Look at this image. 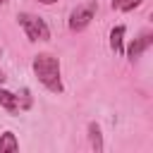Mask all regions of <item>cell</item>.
Listing matches in <instances>:
<instances>
[{"instance_id": "obj_11", "label": "cell", "mask_w": 153, "mask_h": 153, "mask_svg": "<svg viewBox=\"0 0 153 153\" xmlns=\"http://www.w3.org/2000/svg\"><path fill=\"white\" fill-rule=\"evenodd\" d=\"M124 2H127V0H112V2H110V7H112V10H120Z\"/></svg>"}, {"instance_id": "obj_12", "label": "cell", "mask_w": 153, "mask_h": 153, "mask_svg": "<svg viewBox=\"0 0 153 153\" xmlns=\"http://www.w3.org/2000/svg\"><path fill=\"white\" fill-rule=\"evenodd\" d=\"M41 5H53V2H57V0H38Z\"/></svg>"}, {"instance_id": "obj_7", "label": "cell", "mask_w": 153, "mask_h": 153, "mask_svg": "<svg viewBox=\"0 0 153 153\" xmlns=\"http://www.w3.org/2000/svg\"><path fill=\"white\" fill-rule=\"evenodd\" d=\"M5 151H10V153L19 151V141H17V136L12 131H2L0 134V153H5Z\"/></svg>"}, {"instance_id": "obj_9", "label": "cell", "mask_w": 153, "mask_h": 153, "mask_svg": "<svg viewBox=\"0 0 153 153\" xmlns=\"http://www.w3.org/2000/svg\"><path fill=\"white\" fill-rule=\"evenodd\" d=\"M17 100H19V110H29L33 105V98H31V91L29 88H22L17 93Z\"/></svg>"}, {"instance_id": "obj_2", "label": "cell", "mask_w": 153, "mask_h": 153, "mask_svg": "<svg viewBox=\"0 0 153 153\" xmlns=\"http://www.w3.org/2000/svg\"><path fill=\"white\" fill-rule=\"evenodd\" d=\"M17 22H19V26L24 29V33H26V38L31 43H38V41L45 43V41H50V26L45 24L43 17L31 14V12H19Z\"/></svg>"}, {"instance_id": "obj_14", "label": "cell", "mask_w": 153, "mask_h": 153, "mask_svg": "<svg viewBox=\"0 0 153 153\" xmlns=\"http://www.w3.org/2000/svg\"><path fill=\"white\" fill-rule=\"evenodd\" d=\"M5 2H7V0H0V7H2V5H5Z\"/></svg>"}, {"instance_id": "obj_5", "label": "cell", "mask_w": 153, "mask_h": 153, "mask_svg": "<svg viewBox=\"0 0 153 153\" xmlns=\"http://www.w3.org/2000/svg\"><path fill=\"white\" fill-rule=\"evenodd\" d=\"M124 24H117L112 31H110V48L115 55H124Z\"/></svg>"}, {"instance_id": "obj_8", "label": "cell", "mask_w": 153, "mask_h": 153, "mask_svg": "<svg viewBox=\"0 0 153 153\" xmlns=\"http://www.w3.org/2000/svg\"><path fill=\"white\" fill-rule=\"evenodd\" d=\"M88 141H91V148L103 151V134H100V127L96 122H88Z\"/></svg>"}, {"instance_id": "obj_13", "label": "cell", "mask_w": 153, "mask_h": 153, "mask_svg": "<svg viewBox=\"0 0 153 153\" xmlns=\"http://www.w3.org/2000/svg\"><path fill=\"white\" fill-rule=\"evenodd\" d=\"M0 81H5V74H2V69H0Z\"/></svg>"}, {"instance_id": "obj_4", "label": "cell", "mask_w": 153, "mask_h": 153, "mask_svg": "<svg viewBox=\"0 0 153 153\" xmlns=\"http://www.w3.org/2000/svg\"><path fill=\"white\" fill-rule=\"evenodd\" d=\"M151 43H153V36H151V31H143L139 38H134L127 48H124V55L129 57V62H134V60H139L148 48H151Z\"/></svg>"}, {"instance_id": "obj_6", "label": "cell", "mask_w": 153, "mask_h": 153, "mask_svg": "<svg viewBox=\"0 0 153 153\" xmlns=\"http://www.w3.org/2000/svg\"><path fill=\"white\" fill-rule=\"evenodd\" d=\"M0 108H5V110L12 112V115L22 112V110H19V100H17V93H12V91H7V88H0Z\"/></svg>"}, {"instance_id": "obj_10", "label": "cell", "mask_w": 153, "mask_h": 153, "mask_svg": "<svg viewBox=\"0 0 153 153\" xmlns=\"http://www.w3.org/2000/svg\"><path fill=\"white\" fill-rule=\"evenodd\" d=\"M141 2H143V0H127V2H124L120 10H122V12H131V10H134V7H139Z\"/></svg>"}, {"instance_id": "obj_1", "label": "cell", "mask_w": 153, "mask_h": 153, "mask_svg": "<svg viewBox=\"0 0 153 153\" xmlns=\"http://www.w3.org/2000/svg\"><path fill=\"white\" fill-rule=\"evenodd\" d=\"M31 69L36 74V79L50 91V93H62V69H60V60L53 53H38L31 60Z\"/></svg>"}, {"instance_id": "obj_3", "label": "cell", "mask_w": 153, "mask_h": 153, "mask_svg": "<svg viewBox=\"0 0 153 153\" xmlns=\"http://www.w3.org/2000/svg\"><path fill=\"white\" fill-rule=\"evenodd\" d=\"M96 12H98V2H96V0H88V2L76 5V7L69 12V19H67L69 31H84V29L93 22Z\"/></svg>"}]
</instances>
